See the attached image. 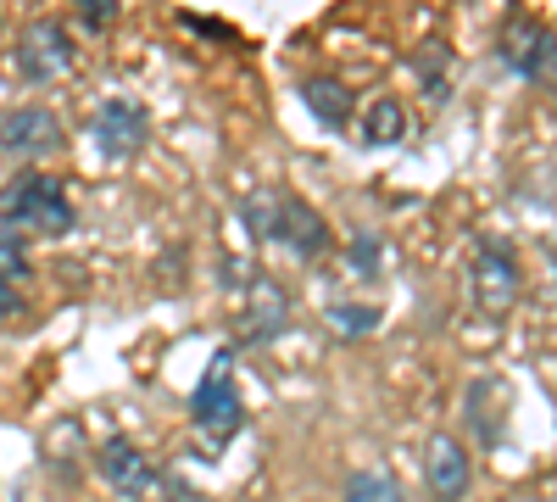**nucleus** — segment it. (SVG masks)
Instances as JSON below:
<instances>
[{
  "label": "nucleus",
  "mask_w": 557,
  "mask_h": 502,
  "mask_svg": "<svg viewBox=\"0 0 557 502\" xmlns=\"http://www.w3.org/2000/svg\"><path fill=\"white\" fill-rule=\"evenodd\" d=\"M485 402H502V391L491 380H474L469 385V419H474V436L491 446V441H502V414H485Z\"/></svg>",
  "instance_id": "obj_16"
},
{
  "label": "nucleus",
  "mask_w": 557,
  "mask_h": 502,
  "mask_svg": "<svg viewBox=\"0 0 557 502\" xmlns=\"http://www.w3.org/2000/svg\"><path fill=\"white\" fill-rule=\"evenodd\" d=\"M240 218H246V230L268 246H285L290 257L301 262H318V257H330L335 235H330V223H323V212L312 201H301L296 191L285 185H262L240 201Z\"/></svg>",
  "instance_id": "obj_1"
},
{
  "label": "nucleus",
  "mask_w": 557,
  "mask_h": 502,
  "mask_svg": "<svg viewBox=\"0 0 557 502\" xmlns=\"http://www.w3.org/2000/svg\"><path fill=\"white\" fill-rule=\"evenodd\" d=\"M62 146H67V128H62V118H57L51 107L23 101V107L0 112V151H7V157L34 162V157H51V151H62Z\"/></svg>",
  "instance_id": "obj_7"
},
{
  "label": "nucleus",
  "mask_w": 557,
  "mask_h": 502,
  "mask_svg": "<svg viewBox=\"0 0 557 502\" xmlns=\"http://www.w3.org/2000/svg\"><path fill=\"white\" fill-rule=\"evenodd\" d=\"M469 291H474V307L485 318H507V313L519 307V291H524L519 257L507 252L502 241H480L474 246V262H469Z\"/></svg>",
  "instance_id": "obj_6"
},
{
  "label": "nucleus",
  "mask_w": 557,
  "mask_h": 502,
  "mask_svg": "<svg viewBox=\"0 0 557 502\" xmlns=\"http://www.w3.org/2000/svg\"><path fill=\"white\" fill-rule=\"evenodd\" d=\"M474 486V464H469V446H462L457 436H430L424 446V491L430 502H462Z\"/></svg>",
  "instance_id": "obj_10"
},
{
  "label": "nucleus",
  "mask_w": 557,
  "mask_h": 502,
  "mask_svg": "<svg viewBox=\"0 0 557 502\" xmlns=\"http://www.w3.org/2000/svg\"><path fill=\"white\" fill-rule=\"evenodd\" d=\"M301 101H307V112H312L323 128H346V123H351V107H357L351 84L335 78V73H312V78L301 84Z\"/></svg>",
  "instance_id": "obj_12"
},
{
  "label": "nucleus",
  "mask_w": 557,
  "mask_h": 502,
  "mask_svg": "<svg viewBox=\"0 0 557 502\" xmlns=\"http://www.w3.org/2000/svg\"><path fill=\"white\" fill-rule=\"evenodd\" d=\"M117 17H123L117 0H78V12H73V23H78L84 34H107Z\"/></svg>",
  "instance_id": "obj_18"
},
{
  "label": "nucleus",
  "mask_w": 557,
  "mask_h": 502,
  "mask_svg": "<svg viewBox=\"0 0 557 502\" xmlns=\"http://www.w3.org/2000/svg\"><path fill=\"white\" fill-rule=\"evenodd\" d=\"M407 128H412V118H407V107L396 96H374V101L362 107V118H357L362 146H401Z\"/></svg>",
  "instance_id": "obj_13"
},
{
  "label": "nucleus",
  "mask_w": 557,
  "mask_h": 502,
  "mask_svg": "<svg viewBox=\"0 0 557 502\" xmlns=\"http://www.w3.org/2000/svg\"><path fill=\"white\" fill-rule=\"evenodd\" d=\"M96 469H101V480L117 491V497H134V502H146V497H157V486H162V475H157V464L139 452L128 436H107L101 441V452H96Z\"/></svg>",
  "instance_id": "obj_9"
},
{
  "label": "nucleus",
  "mask_w": 557,
  "mask_h": 502,
  "mask_svg": "<svg viewBox=\"0 0 557 502\" xmlns=\"http://www.w3.org/2000/svg\"><path fill=\"white\" fill-rule=\"evenodd\" d=\"M89 140H96L101 157H112V162L139 157L146 140H151V118H146V107L128 101V96H107L96 112H89Z\"/></svg>",
  "instance_id": "obj_8"
},
{
  "label": "nucleus",
  "mask_w": 557,
  "mask_h": 502,
  "mask_svg": "<svg viewBox=\"0 0 557 502\" xmlns=\"http://www.w3.org/2000/svg\"><path fill=\"white\" fill-rule=\"evenodd\" d=\"M374 262H380V241L374 235H357L351 241V268H362V280H374Z\"/></svg>",
  "instance_id": "obj_20"
},
{
  "label": "nucleus",
  "mask_w": 557,
  "mask_h": 502,
  "mask_svg": "<svg viewBox=\"0 0 557 502\" xmlns=\"http://www.w3.org/2000/svg\"><path fill=\"white\" fill-rule=\"evenodd\" d=\"M502 62L513 68L519 78H530V84H546V89H557V34L541 23V17H530V12H513L502 23Z\"/></svg>",
  "instance_id": "obj_5"
},
{
  "label": "nucleus",
  "mask_w": 557,
  "mask_h": 502,
  "mask_svg": "<svg viewBox=\"0 0 557 502\" xmlns=\"http://www.w3.org/2000/svg\"><path fill=\"white\" fill-rule=\"evenodd\" d=\"M290 325V291L268 280V273H257V280H246V307H240V341L262 346V341H278Z\"/></svg>",
  "instance_id": "obj_11"
},
{
  "label": "nucleus",
  "mask_w": 557,
  "mask_h": 502,
  "mask_svg": "<svg viewBox=\"0 0 557 502\" xmlns=\"http://www.w3.org/2000/svg\"><path fill=\"white\" fill-rule=\"evenodd\" d=\"M190 419H196V430H201L212 446H223V441H235V436H240V425H246V402H240L235 357H228V352H212L207 375H201V385H196V396H190Z\"/></svg>",
  "instance_id": "obj_3"
},
{
  "label": "nucleus",
  "mask_w": 557,
  "mask_h": 502,
  "mask_svg": "<svg viewBox=\"0 0 557 502\" xmlns=\"http://www.w3.org/2000/svg\"><path fill=\"white\" fill-rule=\"evenodd\" d=\"M73 223H78V207H73L67 185L51 173H23L0 191V230L17 241H28V235L57 241V235H73Z\"/></svg>",
  "instance_id": "obj_2"
},
{
  "label": "nucleus",
  "mask_w": 557,
  "mask_h": 502,
  "mask_svg": "<svg viewBox=\"0 0 557 502\" xmlns=\"http://www.w3.org/2000/svg\"><path fill=\"white\" fill-rule=\"evenodd\" d=\"M330 325H335L341 335H374L380 307H351V302H335V307H330Z\"/></svg>",
  "instance_id": "obj_17"
},
{
  "label": "nucleus",
  "mask_w": 557,
  "mask_h": 502,
  "mask_svg": "<svg viewBox=\"0 0 557 502\" xmlns=\"http://www.w3.org/2000/svg\"><path fill=\"white\" fill-rule=\"evenodd\" d=\"M346 502H407L401 480H391L385 469H357L346 480Z\"/></svg>",
  "instance_id": "obj_14"
},
{
  "label": "nucleus",
  "mask_w": 557,
  "mask_h": 502,
  "mask_svg": "<svg viewBox=\"0 0 557 502\" xmlns=\"http://www.w3.org/2000/svg\"><path fill=\"white\" fill-rule=\"evenodd\" d=\"M17 280H28V246L0 230V285H17Z\"/></svg>",
  "instance_id": "obj_19"
},
{
  "label": "nucleus",
  "mask_w": 557,
  "mask_h": 502,
  "mask_svg": "<svg viewBox=\"0 0 557 502\" xmlns=\"http://www.w3.org/2000/svg\"><path fill=\"white\" fill-rule=\"evenodd\" d=\"M17 307V296H12V285H0V313H12Z\"/></svg>",
  "instance_id": "obj_21"
},
{
  "label": "nucleus",
  "mask_w": 557,
  "mask_h": 502,
  "mask_svg": "<svg viewBox=\"0 0 557 502\" xmlns=\"http://www.w3.org/2000/svg\"><path fill=\"white\" fill-rule=\"evenodd\" d=\"M412 73L424 78L430 101H446V84H451V57H446V45H424V51L412 57Z\"/></svg>",
  "instance_id": "obj_15"
},
{
  "label": "nucleus",
  "mask_w": 557,
  "mask_h": 502,
  "mask_svg": "<svg viewBox=\"0 0 557 502\" xmlns=\"http://www.w3.org/2000/svg\"><path fill=\"white\" fill-rule=\"evenodd\" d=\"M12 62H17L23 84H57V78H67L78 68V39H73V28L62 17H34L17 34Z\"/></svg>",
  "instance_id": "obj_4"
}]
</instances>
